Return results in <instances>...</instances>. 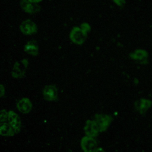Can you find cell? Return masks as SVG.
I'll list each match as a JSON object with an SVG mask.
<instances>
[{"instance_id": "6da1fadb", "label": "cell", "mask_w": 152, "mask_h": 152, "mask_svg": "<svg viewBox=\"0 0 152 152\" xmlns=\"http://www.w3.org/2000/svg\"><path fill=\"white\" fill-rule=\"evenodd\" d=\"M112 118L110 116L102 114H96L93 120L99 132L105 131L110 125Z\"/></svg>"}, {"instance_id": "7a4b0ae2", "label": "cell", "mask_w": 152, "mask_h": 152, "mask_svg": "<svg viewBox=\"0 0 152 152\" xmlns=\"http://www.w3.org/2000/svg\"><path fill=\"white\" fill-rule=\"evenodd\" d=\"M7 121L14 130L15 134L18 133L21 127V122L18 115L14 111H8Z\"/></svg>"}, {"instance_id": "3957f363", "label": "cell", "mask_w": 152, "mask_h": 152, "mask_svg": "<svg viewBox=\"0 0 152 152\" xmlns=\"http://www.w3.org/2000/svg\"><path fill=\"white\" fill-rule=\"evenodd\" d=\"M81 147L84 152H95L97 148L96 141L90 137H84L81 141Z\"/></svg>"}, {"instance_id": "277c9868", "label": "cell", "mask_w": 152, "mask_h": 152, "mask_svg": "<svg viewBox=\"0 0 152 152\" xmlns=\"http://www.w3.org/2000/svg\"><path fill=\"white\" fill-rule=\"evenodd\" d=\"M86 34L81 28L75 27L71 31L69 37L73 43L77 45H81L84 41Z\"/></svg>"}, {"instance_id": "5b68a950", "label": "cell", "mask_w": 152, "mask_h": 152, "mask_svg": "<svg viewBox=\"0 0 152 152\" xmlns=\"http://www.w3.org/2000/svg\"><path fill=\"white\" fill-rule=\"evenodd\" d=\"M20 29L24 34L30 35L36 33L37 27L36 24L30 20H26L21 23Z\"/></svg>"}, {"instance_id": "8992f818", "label": "cell", "mask_w": 152, "mask_h": 152, "mask_svg": "<svg viewBox=\"0 0 152 152\" xmlns=\"http://www.w3.org/2000/svg\"><path fill=\"white\" fill-rule=\"evenodd\" d=\"M43 96L44 99L47 101H55L58 98L57 89L55 86H46L43 90Z\"/></svg>"}, {"instance_id": "52a82bcc", "label": "cell", "mask_w": 152, "mask_h": 152, "mask_svg": "<svg viewBox=\"0 0 152 152\" xmlns=\"http://www.w3.org/2000/svg\"><path fill=\"white\" fill-rule=\"evenodd\" d=\"M18 110L24 114L29 113L32 109V104L28 98H23L20 99L16 104Z\"/></svg>"}, {"instance_id": "ba28073f", "label": "cell", "mask_w": 152, "mask_h": 152, "mask_svg": "<svg viewBox=\"0 0 152 152\" xmlns=\"http://www.w3.org/2000/svg\"><path fill=\"white\" fill-rule=\"evenodd\" d=\"M84 131L87 137H95L98 134V130L93 121L87 120L84 127Z\"/></svg>"}, {"instance_id": "9c48e42d", "label": "cell", "mask_w": 152, "mask_h": 152, "mask_svg": "<svg viewBox=\"0 0 152 152\" xmlns=\"http://www.w3.org/2000/svg\"><path fill=\"white\" fill-rule=\"evenodd\" d=\"M20 6L23 11L28 14H34L39 10V7L38 5L34 3L29 2L28 0H21Z\"/></svg>"}, {"instance_id": "30bf717a", "label": "cell", "mask_w": 152, "mask_h": 152, "mask_svg": "<svg viewBox=\"0 0 152 152\" xmlns=\"http://www.w3.org/2000/svg\"><path fill=\"white\" fill-rule=\"evenodd\" d=\"M15 134L14 130L8 122H0V135L12 136Z\"/></svg>"}, {"instance_id": "8fae6325", "label": "cell", "mask_w": 152, "mask_h": 152, "mask_svg": "<svg viewBox=\"0 0 152 152\" xmlns=\"http://www.w3.org/2000/svg\"><path fill=\"white\" fill-rule=\"evenodd\" d=\"M24 65H23L22 66L20 65V64L18 62H15L14 64L12 72H11V75L12 77L15 78H21L24 75V69L26 66H23Z\"/></svg>"}, {"instance_id": "7c38bea8", "label": "cell", "mask_w": 152, "mask_h": 152, "mask_svg": "<svg viewBox=\"0 0 152 152\" xmlns=\"http://www.w3.org/2000/svg\"><path fill=\"white\" fill-rule=\"evenodd\" d=\"M152 102L150 100L147 99H141L136 104L137 109L141 113H144L151 106Z\"/></svg>"}, {"instance_id": "4fadbf2b", "label": "cell", "mask_w": 152, "mask_h": 152, "mask_svg": "<svg viewBox=\"0 0 152 152\" xmlns=\"http://www.w3.org/2000/svg\"><path fill=\"white\" fill-rule=\"evenodd\" d=\"M24 49L26 53L33 56H36L39 53L38 46L36 43L32 42H30L26 43Z\"/></svg>"}, {"instance_id": "5bb4252c", "label": "cell", "mask_w": 152, "mask_h": 152, "mask_svg": "<svg viewBox=\"0 0 152 152\" xmlns=\"http://www.w3.org/2000/svg\"><path fill=\"white\" fill-rule=\"evenodd\" d=\"M7 114H8V112L5 109L0 110V121L1 122L5 121L7 120Z\"/></svg>"}, {"instance_id": "9a60e30c", "label": "cell", "mask_w": 152, "mask_h": 152, "mask_svg": "<svg viewBox=\"0 0 152 152\" xmlns=\"http://www.w3.org/2000/svg\"><path fill=\"white\" fill-rule=\"evenodd\" d=\"M81 28L87 34V31L90 30V26L87 23H83L81 25Z\"/></svg>"}, {"instance_id": "2e32d148", "label": "cell", "mask_w": 152, "mask_h": 152, "mask_svg": "<svg viewBox=\"0 0 152 152\" xmlns=\"http://www.w3.org/2000/svg\"><path fill=\"white\" fill-rule=\"evenodd\" d=\"M5 94V88L4 86L0 84V97H2Z\"/></svg>"}, {"instance_id": "e0dca14e", "label": "cell", "mask_w": 152, "mask_h": 152, "mask_svg": "<svg viewBox=\"0 0 152 152\" xmlns=\"http://www.w3.org/2000/svg\"><path fill=\"white\" fill-rule=\"evenodd\" d=\"M95 152H106V151L103 149H102L101 148H98Z\"/></svg>"}, {"instance_id": "ac0fdd59", "label": "cell", "mask_w": 152, "mask_h": 152, "mask_svg": "<svg viewBox=\"0 0 152 152\" xmlns=\"http://www.w3.org/2000/svg\"><path fill=\"white\" fill-rule=\"evenodd\" d=\"M28 1L30 2H32V3H37V2H39L41 1L42 0H28Z\"/></svg>"}]
</instances>
